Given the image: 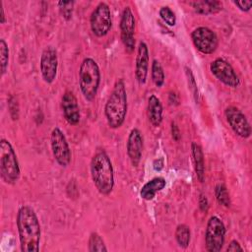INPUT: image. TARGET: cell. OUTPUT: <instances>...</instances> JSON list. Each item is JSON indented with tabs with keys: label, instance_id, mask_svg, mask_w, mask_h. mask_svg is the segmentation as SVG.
<instances>
[{
	"label": "cell",
	"instance_id": "ac0fdd59",
	"mask_svg": "<svg viewBox=\"0 0 252 252\" xmlns=\"http://www.w3.org/2000/svg\"><path fill=\"white\" fill-rule=\"evenodd\" d=\"M165 184L166 182L163 177H155L143 185L140 190V196L146 201L153 200L156 194L165 187Z\"/></svg>",
	"mask_w": 252,
	"mask_h": 252
},
{
	"label": "cell",
	"instance_id": "30bf717a",
	"mask_svg": "<svg viewBox=\"0 0 252 252\" xmlns=\"http://www.w3.org/2000/svg\"><path fill=\"white\" fill-rule=\"evenodd\" d=\"M212 74L223 85L236 88L240 84V80L232 66L222 58H217L210 64Z\"/></svg>",
	"mask_w": 252,
	"mask_h": 252
},
{
	"label": "cell",
	"instance_id": "277c9868",
	"mask_svg": "<svg viewBox=\"0 0 252 252\" xmlns=\"http://www.w3.org/2000/svg\"><path fill=\"white\" fill-rule=\"evenodd\" d=\"M100 84V70L97 63L91 57H86L79 69V86L83 96L88 101H92Z\"/></svg>",
	"mask_w": 252,
	"mask_h": 252
},
{
	"label": "cell",
	"instance_id": "836d02e7",
	"mask_svg": "<svg viewBox=\"0 0 252 252\" xmlns=\"http://www.w3.org/2000/svg\"><path fill=\"white\" fill-rule=\"evenodd\" d=\"M0 13H1V24H4L6 22L5 14H4V8H3V3L0 2Z\"/></svg>",
	"mask_w": 252,
	"mask_h": 252
},
{
	"label": "cell",
	"instance_id": "1f68e13d",
	"mask_svg": "<svg viewBox=\"0 0 252 252\" xmlns=\"http://www.w3.org/2000/svg\"><path fill=\"white\" fill-rule=\"evenodd\" d=\"M171 134H172V138L175 141H179L180 136H181L180 135V131H179L178 126L174 122H171Z\"/></svg>",
	"mask_w": 252,
	"mask_h": 252
},
{
	"label": "cell",
	"instance_id": "ba28073f",
	"mask_svg": "<svg viewBox=\"0 0 252 252\" xmlns=\"http://www.w3.org/2000/svg\"><path fill=\"white\" fill-rule=\"evenodd\" d=\"M50 145L56 162L62 167H67L71 162V150L67 139L60 128L55 127L52 129Z\"/></svg>",
	"mask_w": 252,
	"mask_h": 252
},
{
	"label": "cell",
	"instance_id": "7402d4cb",
	"mask_svg": "<svg viewBox=\"0 0 252 252\" xmlns=\"http://www.w3.org/2000/svg\"><path fill=\"white\" fill-rule=\"evenodd\" d=\"M151 76H152V80H153L154 84L158 88L162 87V85L164 84L165 76H164V72H163V68H162L161 64L156 59L153 60V63H152Z\"/></svg>",
	"mask_w": 252,
	"mask_h": 252
},
{
	"label": "cell",
	"instance_id": "52a82bcc",
	"mask_svg": "<svg viewBox=\"0 0 252 252\" xmlns=\"http://www.w3.org/2000/svg\"><path fill=\"white\" fill-rule=\"evenodd\" d=\"M112 26L111 12L105 2H99L90 17V27L93 33L97 37L106 35Z\"/></svg>",
	"mask_w": 252,
	"mask_h": 252
},
{
	"label": "cell",
	"instance_id": "cb8c5ba5",
	"mask_svg": "<svg viewBox=\"0 0 252 252\" xmlns=\"http://www.w3.org/2000/svg\"><path fill=\"white\" fill-rule=\"evenodd\" d=\"M215 195H216V199L219 202V204L228 208L230 206V197H229V193L226 189V187L221 184L219 183L216 185L215 187Z\"/></svg>",
	"mask_w": 252,
	"mask_h": 252
},
{
	"label": "cell",
	"instance_id": "8fae6325",
	"mask_svg": "<svg viewBox=\"0 0 252 252\" xmlns=\"http://www.w3.org/2000/svg\"><path fill=\"white\" fill-rule=\"evenodd\" d=\"M119 27L120 36L122 43L125 46V50L128 53H132L135 47V17L130 7H126L123 10Z\"/></svg>",
	"mask_w": 252,
	"mask_h": 252
},
{
	"label": "cell",
	"instance_id": "d6a6232c",
	"mask_svg": "<svg viewBox=\"0 0 252 252\" xmlns=\"http://www.w3.org/2000/svg\"><path fill=\"white\" fill-rule=\"evenodd\" d=\"M154 169L155 170H158V171H159V170H161L162 169V167H163V160L161 159V158H158V159H156L155 161H154Z\"/></svg>",
	"mask_w": 252,
	"mask_h": 252
},
{
	"label": "cell",
	"instance_id": "9a60e30c",
	"mask_svg": "<svg viewBox=\"0 0 252 252\" xmlns=\"http://www.w3.org/2000/svg\"><path fill=\"white\" fill-rule=\"evenodd\" d=\"M61 107L64 118L70 125H77L80 122V107L77 98L72 92L66 91L63 94L61 98Z\"/></svg>",
	"mask_w": 252,
	"mask_h": 252
},
{
	"label": "cell",
	"instance_id": "5b68a950",
	"mask_svg": "<svg viewBox=\"0 0 252 252\" xmlns=\"http://www.w3.org/2000/svg\"><path fill=\"white\" fill-rule=\"evenodd\" d=\"M0 172L2 180L14 185L20 178V166L17 155L11 143L6 139L0 141Z\"/></svg>",
	"mask_w": 252,
	"mask_h": 252
},
{
	"label": "cell",
	"instance_id": "2e32d148",
	"mask_svg": "<svg viewBox=\"0 0 252 252\" xmlns=\"http://www.w3.org/2000/svg\"><path fill=\"white\" fill-rule=\"evenodd\" d=\"M149 48L146 42L140 41L137 49L136 64H135V77L140 85H144L147 81L149 71Z\"/></svg>",
	"mask_w": 252,
	"mask_h": 252
},
{
	"label": "cell",
	"instance_id": "ffe728a7",
	"mask_svg": "<svg viewBox=\"0 0 252 252\" xmlns=\"http://www.w3.org/2000/svg\"><path fill=\"white\" fill-rule=\"evenodd\" d=\"M192 157L194 162V169L196 172V176L200 182H204L205 180V160L204 154L201 146L196 143H192L191 145Z\"/></svg>",
	"mask_w": 252,
	"mask_h": 252
},
{
	"label": "cell",
	"instance_id": "4316f807",
	"mask_svg": "<svg viewBox=\"0 0 252 252\" xmlns=\"http://www.w3.org/2000/svg\"><path fill=\"white\" fill-rule=\"evenodd\" d=\"M58 7L60 14L62 17L69 21L72 18L73 15V7H74V1H59Z\"/></svg>",
	"mask_w": 252,
	"mask_h": 252
},
{
	"label": "cell",
	"instance_id": "4fadbf2b",
	"mask_svg": "<svg viewBox=\"0 0 252 252\" xmlns=\"http://www.w3.org/2000/svg\"><path fill=\"white\" fill-rule=\"evenodd\" d=\"M39 67L43 81L47 84L53 83L57 75L58 57L56 50L52 46H47L42 51Z\"/></svg>",
	"mask_w": 252,
	"mask_h": 252
},
{
	"label": "cell",
	"instance_id": "5bb4252c",
	"mask_svg": "<svg viewBox=\"0 0 252 252\" xmlns=\"http://www.w3.org/2000/svg\"><path fill=\"white\" fill-rule=\"evenodd\" d=\"M143 145H144V140H143L142 133L140 132L139 129L133 128L129 133L127 144H126L127 155L133 166H137L141 161Z\"/></svg>",
	"mask_w": 252,
	"mask_h": 252
},
{
	"label": "cell",
	"instance_id": "603a6c76",
	"mask_svg": "<svg viewBox=\"0 0 252 252\" xmlns=\"http://www.w3.org/2000/svg\"><path fill=\"white\" fill-rule=\"evenodd\" d=\"M89 251L90 252H105L107 251V248L104 244V241L102 237L96 233L92 232L89 237Z\"/></svg>",
	"mask_w": 252,
	"mask_h": 252
},
{
	"label": "cell",
	"instance_id": "f1b7e54d",
	"mask_svg": "<svg viewBox=\"0 0 252 252\" xmlns=\"http://www.w3.org/2000/svg\"><path fill=\"white\" fill-rule=\"evenodd\" d=\"M233 4L235 6L238 7L239 10L243 11V12H248L250 9H251V6H252V1L248 0V1H245V0H242V1H233Z\"/></svg>",
	"mask_w": 252,
	"mask_h": 252
},
{
	"label": "cell",
	"instance_id": "e0dca14e",
	"mask_svg": "<svg viewBox=\"0 0 252 252\" xmlns=\"http://www.w3.org/2000/svg\"><path fill=\"white\" fill-rule=\"evenodd\" d=\"M189 5L197 14L200 15H213L222 10V3L216 0L191 1L189 2Z\"/></svg>",
	"mask_w": 252,
	"mask_h": 252
},
{
	"label": "cell",
	"instance_id": "3957f363",
	"mask_svg": "<svg viewBox=\"0 0 252 252\" xmlns=\"http://www.w3.org/2000/svg\"><path fill=\"white\" fill-rule=\"evenodd\" d=\"M91 176L101 195H108L114 187V171L110 158L104 151L96 152L91 160Z\"/></svg>",
	"mask_w": 252,
	"mask_h": 252
},
{
	"label": "cell",
	"instance_id": "d4e9b609",
	"mask_svg": "<svg viewBox=\"0 0 252 252\" xmlns=\"http://www.w3.org/2000/svg\"><path fill=\"white\" fill-rule=\"evenodd\" d=\"M9 64V48L6 41L1 38L0 39V71L1 76H3L8 68Z\"/></svg>",
	"mask_w": 252,
	"mask_h": 252
},
{
	"label": "cell",
	"instance_id": "6da1fadb",
	"mask_svg": "<svg viewBox=\"0 0 252 252\" xmlns=\"http://www.w3.org/2000/svg\"><path fill=\"white\" fill-rule=\"evenodd\" d=\"M17 228L22 252H37L40 242V224L34 210L22 206L17 214Z\"/></svg>",
	"mask_w": 252,
	"mask_h": 252
},
{
	"label": "cell",
	"instance_id": "4dcf8cb0",
	"mask_svg": "<svg viewBox=\"0 0 252 252\" xmlns=\"http://www.w3.org/2000/svg\"><path fill=\"white\" fill-rule=\"evenodd\" d=\"M199 207H200V210H201L202 212H207L208 207H209L208 199H207L206 196L203 195V194H201V195H200V198H199Z\"/></svg>",
	"mask_w": 252,
	"mask_h": 252
},
{
	"label": "cell",
	"instance_id": "9c48e42d",
	"mask_svg": "<svg viewBox=\"0 0 252 252\" xmlns=\"http://www.w3.org/2000/svg\"><path fill=\"white\" fill-rule=\"evenodd\" d=\"M195 47L203 54H212L216 51L219 39L214 31L207 27H198L191 32Z\"/></svg>",
	"mask_w": 252,
	"mask_h": 252
},
{
	"label": "cell",
	"instance_id": "8992f818",
	"mask_svg": "<svg viewBox=\"0 0 252 252\" xmlns=\"http://www.w3.org/2000/svg\"><path fill=\"white\" fill-rule=\"evenodd\" d=\"M226 229L222 220L213 216L207 222L205 232V244L206 250L209 252H220L224 244Z\"/></svg>",
	"mask_w": 252,
	"mask_h": 252
},
{
	"label": "cell",
	"instance_id": "83f0119b",
	"mask_svg": "<svg viewBox=\"0 0 252 252\" xmlns=\"http://www.w3.org/2000/svg\"><path fill=\"white\" fill-rule=\"evenodd\" d=\"M185 73H186V76H187V81H188V86H189V89L194 96V99L196 101V103L199 101V93H198V88H197V84H196V80L194 78V75L191 71L190 68L188 67H185Z\"/></svg>",
	"mask_w": 252,
	"mask_h": 252
},
{
	"label": "cell",
	"instance_id": "7c38bea8",
	"mask_svg": "<svg viewBox=\"0 0 252 252\" xmlns=\"http://www.w3.org/2000/svg\"><path fill=\"white\" fill-rule=\"evenodd\" d=\"M224 116L232 131L241 138H249L251 127L242 111L235 106H228L224 110Z\"/></svg>",
	"mask_w": 252,
	"mask_h": 252
},
{
	"label": "cell",
	"instance_id": "f546056e",
	"mask_svg": "<svg viewBox=\"0 0 252 252\" xmlns=\"http://www.w3.org/2000/svg\"><path fill=\"white\" fill-rule=\"evenodd\" d=\"M226 251H229V252H236V251H243V248L241 247V245L239 244L238 241L236 240H231L230 243L228 244L227 248H226Z\"/></svg>",
	"mask_w": 252,
	"mask_h": 252
},
{
	"label": "cell",
	"instance_id": "7a4b0ae2",
	"mask_svg": "<svg viewBox=\"0 0 252 252\" xmlns=\"http://www.w3.org/2000/svg\"><path fill=\"white\" fill-rule=\"evenodd\" d=\"M128 102L125 83L122 79L115 82L104 106V115L108 126L117 129L122 126L127 114Z\"/></svg>",
	"mask_w": 252,
	"mask_h": 252
},
{
	"label": "cell",
	"instance_id": "d6986e66",
	"mask_svg": "<svg viewBox=\"0 0 252 252\" xmlns=\"http://www.w3.org/2000/svg\"><path fill=\"white\" fill-rule=\"evenodd\" d=\"M148 116L150 122L158 127L162 121V105L158 96L150 95L148 99Z\"/></svg>",
	"mask_w": 252,
	"mask_h": 252
},
{
	"label": "cell",
	"instance_id": "44dd1931",
	"mask_svg": "<svg viewBox=\"0 0 252 252\" xmlns=\"http://www.w3.org/2000/svg\"><path fill=\"white\" fill-rule=\"evenodd\" d=\"M175 240L177 242V244L181 247V248H187L189 243H190V239H191V232H190V228L188 225L182 223V224H178L176 229H175Z\"/></svg>",
	"mask_w": 252,
	"mask_h": 252
},
{
	"label": "cell",
	"instance_id": "484cf974",
	"mask_svg": "<svg viewBox=\"0 0 252 252\" xmlns=\"http://www.w3.org/2000/svg\"><path fill=\"white\" fill-rule=\"evenodd\" d=\"M160 18L162 19V21L168 25L169 27H173L176 24V16L174 14V12L168 7V6H163L159 9L158 12Z\"/></svg>",
	"mask_w": 252,
	"mask_h": 252
}]
</instances>
